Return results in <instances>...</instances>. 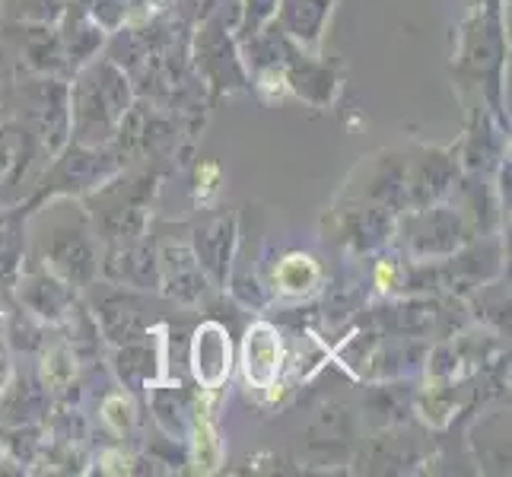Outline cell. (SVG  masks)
Instances as JSON below:
<instances>
[{"label": "cell", "mask_w": 512, "mask_h": 477, "mask_svg": "<svg viewBox=\"0 0 512 477\" xmlns=\"http://www.w3.org/2000/svg\"><path fill=\"white\" fill-rule=\"evenodd\" d=\"M70 99V140L86 147L112 144L121 118L134 105V83L109 55L93 58L74 70L67 83Z\"/></svg>", "instance_id": "1"}, {"label": "cell", "mask_w": 512, "mask_h": 477, "mask_svg": "<svg viewBox=\"0 0 512 477\" xmlns=\"http://www.w3.org/2000/svg\"><path fill=\"white\" fill-rule=\"evenodd\" d=\"M128 159L121 156L115 144H102V147H86L67 140L64 150L51 156L48 172L39 179L35 191L23 201V210L32 217V210H39L42 204L55 201V198H86L90 191L102 188L105 182H112L115 175L125 172Z\"/></svg>", "instance_id": "2"}, {"label": "cell", "mask_w": 512, "mask_h": 477, "mask_svg": "<svg viewBox=\"0 0 512 477\" xmlns=\"http://www.w3.org/2000/svg\"><path fill=\"white\" fill-rule=\"evenodd\" d=\"M160 172H144L125 179V172L115 175L112 182H105L102 188L90 191L96 204L90 214V223L96 229V236L109 245V242H134L147 236V223L153 214V194L160 188Z\"/></svg>", "instance_id": "3"}, {"label": "cell", "mask_w": 512, "mask_h": 477, "mask_svg": "<svg viewBox=\"0 0 512 477\" xmlns=\"http://www.w3.org/2000/svg\"><path fill=\"white\" fill-rule=\"evenodd\" d=\"M99 258V236L80 204L77 214L51 220V229L39 239V264L67 280L74 290H90L96 284Z\"/></svg>", "instance_id": "4"}, {"label": "cell", "mask_w": 512, "mask_h": 477, "mask_svg": "<svg viewBox=\"0 0 512 477\" xmlns=\"http://www.w3.org/2000/svg\"><path fill=\"white\" fill-rule=\"evenodd\" d=\"M471 239H474L471 217L465 210L449 207L443 201L417 210H401L392 236V242H398L401 252L411 261L449 258Z\"/></svg>", "instance_id": "5"}, {"label": "cell", "mask_w": 512, "mask_h": 477, "mask_svg": "<svg viewBox=\"0 0 512 477\" xmlns=\"http://www.w3.org/2000/svg\"><path fill=\"white\" fill-rule=\"evenodd\" d=\"M223 7L226 4H220L214 13L204 16L191 42V58H194V67H198V77L204 80L207 90L214 93V99L249 86V70L242 64L239 42L233 32L239 10L233 16H226Z\"/></svg>", "instance_id": "6"}, {"label": "cell", "mask_w": 512, "mask_h": 477, "mask_svg": "<svg viewBox=\"0 0 512 477\" xmlns=\"http://www.w3.org/2000/svg\"><path fill=\"white\" fill-rule=\"evenodd\" d=\"M503 20L497 0H481L462 23L458 35V74L481 80L487 86V99L493 112H500V70H503Z\"/></svg>", "instance_id": "7"}, {"label": "cell", "mask_w": 512, "mask_h": 477, "mask_svg": "<svg viewBox=\"0 0 512 477\" xmlns=\"http://www.w3.org/2000/svg\"><path fill=\"white\" fill-rule=\"evenodd\" d=\"M395 223L398 214L388 207L338 201L322 220V239L347 255H373L392 242Z\"/></svg>", "instance_id": "8"}, {"label": "cell", "mask_w": 512, "mask_h": 477, "mask_svg": "<svg viewBox=\"0 0 512 477\" xmlns=\"http://www.w3.org/2000/svg\"><path fill=\"white\" fill-rule=\"evenodd\" d=\"M239 242V217L236 210H207L191 223V242L188 249L198 258L201 271L207 274L210 287L223 290L229 274H233Z\"/></svg>", "instance_id": "9"}, {"label": "cell", "mask_w": 512, "mask_h": 477, "mask_svg": "<svg viewBox=\"0 0 512 477\" xmlns=\"http://www.w3.org/2000/svg\"><path fill=\"white\" fill-rule=\"evenodd\" d=\"M26 118L32 121V131L39 137L42 153L51 159L64 150L70 140V99L67 83L61 77H39L29 86H23Z\"/></svg>", "instance_id": "10"}, {"label": "cell", "mask_w": 512, "mask_h": 477, "mask_svg": "<svg viewBox=\"0 0 512 477\" xmlns=\"http://www.w3.org/2000/svg\"><path fill=\"white\" fill-rule=\"evenodd\" d=\"M458 179H462V163L452 150L420 147L404 163V210L446 201Z\"/></svg>", "instance_id": "11"}, {"label": "cell", "mask_w": 512, "mask_h": 477, "mask_svg": "<svg viewBox=\"0 0 512 477\" xmlns=\"http://www.w3.org/2000/svg\"><path fill=\"white\" fill-rule=\"evenodd\" d=\"M404 163H408V153H398V150L369 156L366 163L350 175V182L341 191L338 201L379 204L401 214L404 210Z\"/></svg>", "instance_id": "12"}, {"label": "cell", "mask_w": 512, "mask_h": 477, "mask_svg": "<svg viewBox=\"0 0 512 477\" xmlns=\"http://www.w3.org/2000/svg\"><path fill=\"white\" fill-rule=\"evenodd\" d=\"M99 277L112 287H128L137 293H160V261L147 239L109 242L99 258Z\"/></svg>", "instance_id": "13"}, {"label": "cell", "mask_w": 512, "mask_h": 477, "mask_svg": "<svg viewBox=\"0 0 512 477\" xmlns=\"http://www.w3.org/2000/svg\"><path fill=\"white\" fill-rule=\"evenodd\" d=\"M16 296H20V306L39 318L42 325H55L61 328L70 315L80 309L77 290L61 280L58 274H51L48 268H35V271H23V277L16 280Z\"/></svg>", "instance_id": "14"}, {"label": "cell", "mask_w": 512, "mask_h": 477, "mask_svg": "<svg viewBox=\"0 0 512 477\" xmlns=\"http://www.w3.org/2000/svg\"><path fill=\"white\" fill-rule=\"evenodd\" d=\"M287 366V350H284V338H280L277 325L264 322H252L245 328L242 338V379L255 392H271L277 388L280 376H284Z\"/></svg>", "instance_id": "15"}, {"label": "cell", "mask_w": 512, "mask_h": 477, "mask_svg": "<svg viewBox=\"0 0 512 477\" xmlns=\"http://www.w3.org/2000/svg\"><path fill=\"white\" fill-rule=\"evenodd\" d=\"M284 80H287V93L315 105V109H328L341 90L338 67L322 61V55H309V51L296 48L290 39L284 51Z\"/></svg>", "instance_id": "16"}, {"label": "cell", "mask_w": 512, "mask_h": 477, "mask_svg": "<svg viewBox=\"0 0 512 477\" xmlns=\"http://www.w3.org/2000/svg\"><path fill=\"white\" fill-rule=\"evenodd\" d=\"M156 261H160V293L172 303L201 306L207 293L214 290L188 245L166 242L156 249Z\"/></svg>", "instance_id": "17"}, {"label": "cell", "mask_w": 512, "mask_h": 477, "mask_svg": "<svg viewBox=\"0 0 512 477\" xmlns=\"http://www.w3.org/2000/svg\"><path fill=\"white\" fill-rule=\"evenodd\" d=\"M166 338L163 331H150L137 341L118 344L112 369L128 392H147L150 385L166 379Z\"/></svg>", "instance_id": "18"}, {"label": "cell", "mask_w": 512, "mask_h": 477, "mask_svg": "<svg viewBox=\"0 0 512 477\" xmlns=\"http://www.w3.org/2000/svg\"><path fill=\"white\" fill-rule=\"evenodd\" d=\"M191 376L201 388H223L229 373H233V341H229V328L217 318H207L191 334L188 350Z\"/></svg>", "instance_id": "19"}, {"label": "cell", "mask_w": 512, "mask_h": 477, "mask_svg": "<svg viewBox=\"0 0 512 477\" xmlns=\"http://www.w3.org/2000/svg\"><path fill=\"white\" fill-rule=\"evenodd\" d=\"M443 303L420 293H408V296H392L385 306H376L373 322L379 331L392 334V338H430L436 331V325L443 322Z\"/></svg>", "instance_id": "20"}, {"label": "cell", "mask_w": 512, "mask_h": 477, "mask_svg": "<svg viewBox=\"0 0 512 477\" xmlns=\"http://www.w3.org/2000/svg\"><path fill=\"white\" fill-rule=\"evenodd\" d=\"M96 309H99L96 312V325H102V334L109 341H115V344L137 341V338H144V334L153 331V318L147 315V306L140 303L137 290L115 287L109 296L99 299Z\"/></svg>", "instance_id": "21"}, {"label": "cell", "mask_w": 512, "mask_h": 477, "mask_svg": "<svg viewBox=\"0 0 512 477\" xmlns=\"http://www.w3.org/2000/svg\"><path fill=\"white\" fill-rule=\"evenodd\" d=\"M334 4L338 0H284L277 13V26L296 48L309 51V55H319Z\"/></svg>", "instance_id": "22"}, {"label": "cell", "mask_w": 512, "mask_h": 477, "mask_svg": "<svg viewBox=\"0 0 512 477\" xmlns=\"http://www.w3.org/2000/svg\"><path fill=\"white\" fill-rule=\"evenodd\" d=\"M325 287V268L309 252H287L274 264L271 296L280 299H312Z\"/></svg>", "instance_id": "23"}, {"label": "cell", "mask_w": 512, "mask_h": 477, "mask_svg": "<svg viewBox=\"0 0 512 477\" xmlns=\"http://www.w3.org/2000/svg\"><path fill=\"white\" fill-rule=\"evenodd\" d=\"M20 58L35 77H58L61 70H70L61 35L55 23H26L20 26Z\"/></svg>", "instance_id": "24"}, {"label": "cell", "mask_w": 512, "mask_h": 477, "mask_svg": "<svg viewBox=\"0 0 512 477\" xmlns=\"http://www.w3.org/2000/svg\"><path fill=\"white\" fill-rule=\"evenodd\" d=\"M39 137L23 121H0V191L23 182L32 159L39 156Z\"/></svg>", "instance_id": "25"}, {"label": "cell", "mask_w": 512, "mask_h": 477, "mask_svg": "<svg viewBox=\"0 0 512 477\" xmlns=\"http://www.w3.org/2000/svg\"><path fill=\"white\" fill-rule=\"evenodd\" d=\"M147 404L153 411L156 427H160L166 436L172 439H182L188 436V420H191V408H194V392L182 382H156L147 388Z\"/></svg>", "instance_id": "26"}, {"label": "cell", "mask_w": 512, "mask_h": 477, "mask_svg": "<svg viewBox=\"0 0 512 477\" xmlns=\"http://www.w3.org/2000/svg\"><path fill=\"white\" fill-rule=\"evenodd\" d=\"M26 229L29 214L23 204L0 210V290H13L26 271Z\"/></svg>", "instance_id": "27"}, {"label": "cell", "mask_w": 512, "mask_h": 477, "mask_svg": "<svg viewBox=\"0 0 512 477\" xmlns=\"http://www.w3.org/2000/svg\"><path fill=\"white\" fill-rule=\"evenodd\" d=\"M77 379V353L67 338H55L42 344V388L51 395L67 392Z\"/></svg>", "instance_id": "28"}, {"label": "cell", "mask_w": 512, "mask_h": 477, "mask_svg": "<svg viewBox=\"0 0 512 477\" xmlns=\"http://www.w3.org/2000/svg\"><path fill=\"white\" fill-rule=\"evenodd\" d=\"M239 4V16H236V42H249L252 35H258L264 26H271L280 13V4L284 0H236Z\"/></svg>", "instance_id": "29"}, {"label": "cell", "mask_w": 512, "mask_h": 477, "mask_svg": "<svg viewBox=\"0 0 512 477\" xmlns=\"http://www.w3.org/2000/svg\"><path fill=\"white\" fill-rule=\"evenodd\" d=\"M373 287L385 299L404 296L408 293V261L398 255H379L373 264Z\"/></svg>", "instance_id": "30"}, {"label": "cell", "mask_w": 512, "mask_h": 477, "mask_svg": "<svg viewBox=\"0 0 512 477\" xmlns=\"http://www.w3.org/2000/svg\"><path fill=\"white\" fill-rule=\"evenodd\" d=\"M363 299H366L363 284H334L325 293V318H331V322H347V318L363 306Z\"/></svg>", "instance_id": "31"}, {"label": "cell", "mask_w": 512, "mask_h": 477, "mask_svg": "<svg viewBox=\"0 0 512 477\" xmlns=\"http://www.w3.org/2000/svg\"><path fill=\"white\" fill-rule=\"evenodd\" d=\"M102 423L118 436H125L137 427V408L128 392H115L102 401Z\"/></svg>", "instance_id": "32"}, {"label": "cell", "mask_w": 512, "mask_h": 477, "mask_svg": "<svg viewBox=\"0 0 512 477\" xmlns=\"http://www.w3.org/2000/svg\"><path fill=\"white\" fill-rule=\"evenodd\" d=\"M220 179H223V172L217 163H201L198 172H194V198L201 204H210L214 194L220 191Z\"/></svg>", "instance_id": "33"}, {"label": "cell", "mask_w": 512, "mask_h": 477, "mask_svg": "<svg viewBox=\"0 0 512 477\" xmlns=\"http://www.w3.org/2000/svg\"><path fill=\"white\" fill-rule=\"evenodd\" d=\"M10 382V363H7V350L0 344V395H4V388Z\"/></svg>", "instance_id": "34"}]
</instances>
